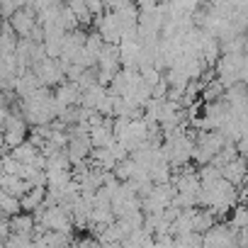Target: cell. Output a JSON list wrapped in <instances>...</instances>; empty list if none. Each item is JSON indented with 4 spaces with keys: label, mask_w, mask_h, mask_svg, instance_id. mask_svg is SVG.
Returning a JSON list of instances; mask_svg holds the SVG:
<instances>
[{
    "label": "cell",
    "mask_w": 248,
    "mask_h": 248,
    "mask_svg": "<svg viewBox=\"0 0 248 248\" xmlns=\"http://www.w3.org/2000/svg\"><path fill=\"white\" fill-rule=\"evenodd\" d=\"M8 22H10V27L15 30V34L20 37V39H27L30 34H32V30L37 27V15H34V8H17L10 17H8Z\"/></svg>",
    "instance_id": "cell-1"
},
{
    "label": "cell",
    "mask_w": 248,
    "mask_h": 248,
    "mask_svg": "<svg viewBox=\"0 0 248 248\" xmlns=\"http://www.w3.org/2000/svg\"><path fill=\"white\" fill-rule=\"evenodd\" d=\"M221 178H226L231 185L241 187L248 178V158L246 156H236L231 158L226 166H221Z\"/></svg>",
    "instance_id": "cell-2"
},
{
    "label": "cell",
    "mask_w": 248,
    "mask_h": 248,
    "mask_svg": "<svg viewBox=\"0 0 248 248\" xmlns=\"http://www.w3.org/2000/svg\"><path fill=\"white\" fill-rule=\"evenodd\" d=\"M46 200V185H32L22 197H20V204L25 212H34L37 207H42Z\"/></svg>",
    "instance_id": "cell-3"
},
{
    "label": "cell",
    "mask_w": 248,
    "mask_h": 248,
    "mask_svg": "<svg viewBox=\"0 0 248 248\" xmlns=\"http://www.w3.org/2000/svg\"><path fill=\"white\" fill-rule=\"evenodd\" d=\"M10 229L15 233H32L34 231V214L32 212H17L10 217Z\"/></svg>",
    "instance_id": "cell-4"
},
{
    "label": "cell",
    "mask_w": 248,
    "mask_h": 248,
    "mask_svg": "<svg viewBox=\"0 0 248 248\" xmlns=\"http://www.w3.org/2000/svg\"><path fill=\"white\" fill-rule=\"evenodd\" d=\"M37 154H39V146H37V144H32L30 139H25L22 144H17V146L10 151V156H13V158H17V161H22V163H32Z\"/></svg>",
    "instance_id": "cell-5"
},
{
    "label": "cell",
    "mask_w": 248,
    "mask_h": 248,
    "mask_svg": "<svg viewBox=\"0 0 248 248\" xmlns=\"http://www.w3.org/2000/svg\"><path fill=\"white\" fill-rule=\"evenodd\" d=\"M229 226H231L233 231H238V229H246V226H248V207H246V204H238V207H233V209H231Z\"/></svg>",
    "instance_id": "cell-6"
},
{
    "label": "cell",
    "mask_w": 248,
    "mask_h": 248,
    "mask_svg": "<svg viewBox=\"0 0 248 248\" xmlns=\"http://www.w3.org/2000/svg\"><path fill=\"white\" fill-rule=\"evenodd\" d=\"M3 25H5V17L0 15V34H3Z\"/></svg>",
    "instance_id": "cell-7"
}]
</instances>
